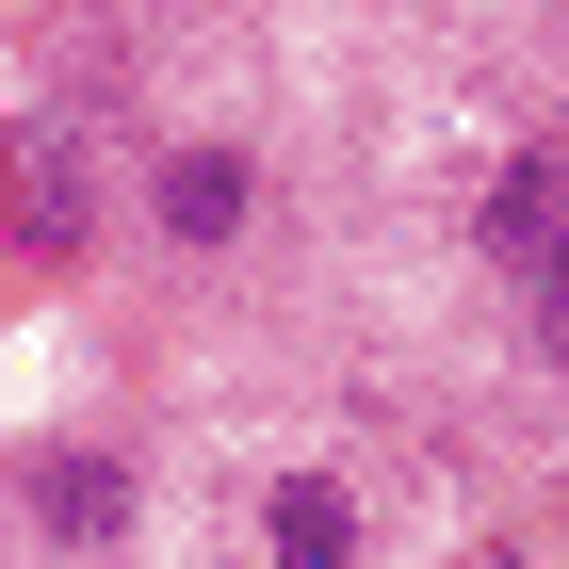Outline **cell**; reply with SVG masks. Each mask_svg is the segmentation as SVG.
Instances as JSON below:
<instances>
[{
  "mask_svg": "<svg viewBox=\"0 0 569 569\" xmlns=\"http://www.w3.org/2000/svg\"><path fill=\"white\" fill-rule=\"evenodd\" d=\"M472 244H488V277H537L569 244V147H505V179L472 196Z\"/></svg>",
  "mask_w": 569,
  "mask_h": 569,
  "instance_id": "4",
  "label": "cell"
},
{
  "mask_svg": "<svg viewBox=\"0 0 569 569\" xmlns=\"http://www.w3.org/2000/svg\"><path fill=\"white\" fill-rule=\"evenodd\" d=\"M521 293H537V326H553V358H569V244H553V261L521 277Z\"/></svg>",
  "mask_w": 569,
  "mask_h": 569,
  "instance_id": "6",
  "label": "cell"
},
{
  "mask_svg": "<svg viewBox=\"0 0 569 569\" xmlns=\"http://www.w3.org/2000/svg\"><path fill=\"white\" fill-rule=\"evenodd\" d=\"M17 521H33L49 569H114L147 537V456L131 439H33L17 456Z\"/></svg>",
  "mask_w": 569,
  "mask_h": 569,
  "instance_id": "1",
  "label": "cell"
},
{
  "mask_svg": "<svg viewBox=\"0 0 569 569\" xmlns=\"http://www.w3.org/2000/svg\"><path fill=\"white\" fill-rule=\"evenodd\" d=\"M0 244H33V261H82V244H98V163H82V131H33V147H17V179H0Z\"/></svg>",
  "mask_w": 569,
  "mask_h": 569,
  "instance_id": "3",
  "label": "cell"
},
{
  "mask_svg": "<svg viewBox=\"0 0 569 569\" xmlns=\"http://www.w3.org/2000/svg\"><path fill=\"white\" fill-rule=\"evenodd\" d=\"M244 228H261V147L244 131H179L163 163H147V244H163V261H228Z\"/></svg>",
  "mask_w": 569,
  "mask_h": 569,
  "instance_id": "2",
  "label": "cell"
},
{
  "mask_svg": "<svg viewBox=\"0 0 569 569\" xmlns=\"http://www.w3.org/2000/svg\"><path fill=\"white\" fill-rule=\"evenodd\" d=\"M261 553L277 569H375V505L342 472H277L261 488Z\"/></svg>",
  "mask_w": 569,
  "mask_h": 569,
  "instance_id": "5",
  "label": "cell"
}]
</instances>
